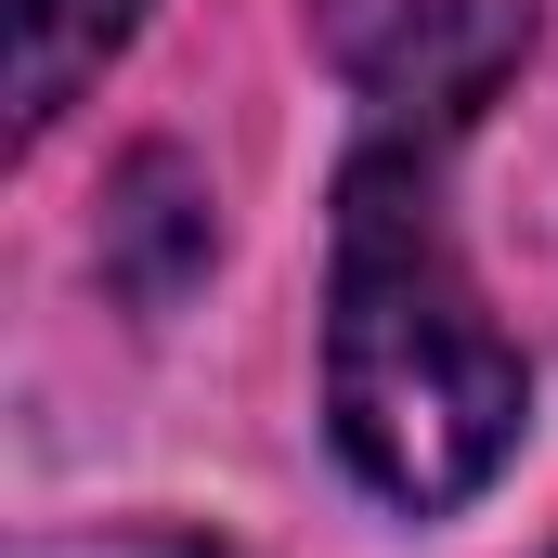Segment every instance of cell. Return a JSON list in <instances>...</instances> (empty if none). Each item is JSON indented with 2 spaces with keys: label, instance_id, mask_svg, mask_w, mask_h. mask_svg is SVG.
<instances>
[{
  "label": "cell",
  "instance_id": "cell-1",
  "mask_svg": "<svg viewBox=\"0 0 558 558\" xmlns=\"http://www.w3.org/2000/svg\"><path fill=\"white\" fill-rule=\"evenodd\" d=\"M533 416V377L454 260L428 143H364L338 182V274H325V428L390 507H468Z\"/></svg>",
  "mask_w": 558,
  "mask_h": 558
},
{
  "label": "cell",
  "instance_id": "cell-2",
  "mask_svg": "<svg viewBox=\"0 0 558 558\" xmlns=\"http://www.w3.org/2000/svg\"><path fill=\"white\" fill-rule=\"evenodd\" d=\"M520 52H533V0H403L390 26H364V52H351V78H364V105L403 131H468L507 78H520Z\"/></svg>",
  "mask_w": 558,
  "mask_h": 558
},
{
  "label": "cell",
  "instance_id": "cell-3",
  "mask_svg": "<svg viewBox=\"0 0 558 558\" xmlns=\"http://www.w3.org/2000/svg\"><path fill=\"white\" fill-rule=\"evenodd\" d=\"M105 274L131 286L143 312H169L182 286L208 274V195L182 156H131L118 169V208H105Z\"/></svg>",
  "mask_w": 558,
  "mask_h": 558
},
{
  "label": "cell",
  "instance_id": "cell-4",
  "mask_svg": "<svg viewBox=\"0 0 558 558\" xmlns=\"http://www.w3.org/2000/svg\"><path fill=\"white\" fill-rule=\"evenodd\" d=\"M143 0H13V131L39 143L65 105H78V78L131 39Z\"/></svg>",
  "mask_w": 558,
  "mask_h": 558
},
{
  "label": "cell",
  "instance_id": "cell-5",
  "mask_svg": "<svg viewBox=\"0 0 558 558\" xmlns=\"http://www.w3.org/2000/svg\"><path fill=\"white\" fill-rule=\"evenodd\" d=\"M143 558H195V546H143Z\"/></svg>",
  "mask_w": 558,
  "mask_h": 558
}]
</instances>
